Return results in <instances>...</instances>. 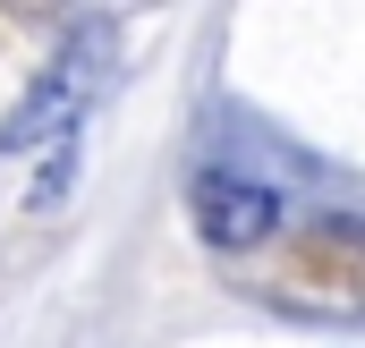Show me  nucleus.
Returning a JSON list of instances; mask_svg holds the SVG:
<instances>
[{"label":"nucleus","mask_w":365,"mask_h":348,"mask_svg":"<svg viewBox=\"0 0 365 348\" xmlns=\"http://www.w3.org/2000/svg\"><path fill=\"white\" fill-rule=\"evenodd\" d=\"M102 43H110V26H77L68 43H60V60L26 86V102L0 119V153H34V145H68L77 136V111H86L93 77H102Z\"/></svg>","instance_id":"f257e3e1"},{"label":"nucleus","mask_w":365,"mask_h":348,"mask_svg":"<svg viewBox=\"0 0 365 348\" xmlns=\"http://www.w3.org/2000/svg\"><path fill=\"white\" fill-rule=\"evenodd\" d=\"M187 213H195V230H204L221 255H247V247H264L280 230V195L264 178H247V170H204L187 187Z\"/></svg>","instance_id":"f03ea898"},{"label":"nucleus","mask_w":365,"mask_h":348,"mask_svg":"<svg viewBox=\"0 0 365 348\" xmlns=\"http://www.w3.org/2000/svg\"><path fill=\"white\" fill-rule=\"evenodd\" d=\"M68 170H77V145H60V153H51V170H43V187H34V204H43V213L68 195Z\"/></svg>","instance_id":"7ed1b4c3"}]
</instances>
